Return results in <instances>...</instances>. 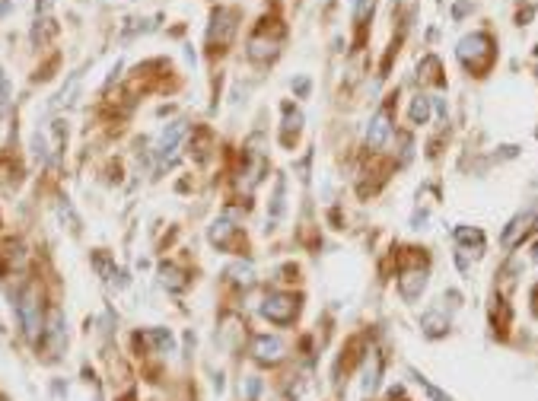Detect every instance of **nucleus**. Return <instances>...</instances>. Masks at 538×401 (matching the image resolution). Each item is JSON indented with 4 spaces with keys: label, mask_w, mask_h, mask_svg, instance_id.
Masks as SVG:
<instances>
[{
    "label": "nucleus",
    "mask_w": 538,
    "mask_h": 401,
    "mask_svg": "<svg viewBox=\"0 0 538 401\" xmlns=\"http://www.w3.org/2000/svg\"><path fill=\"white\" fill-rule=\"evenodd\" d=\"M207 239H210L217 249H227V245H233V239H236V226L229 220H214V226L207 229Z\"/></svg>",
    "instance_id": "nucleus-12"
},
{
    "label": "nucleus",
    "mask_w": 538,
    "mask_h": 401,
    "mask_svg": "<svg viewBox=\"0 0 538 401\" xmlns=\"http://www.w3.org/2000/svg\"><path fill=\"white\" fill-rule=\"evenodd\" d=\"M300 312V299L290 297V293H268L262 303V315L268 318L271 325H290Z\"/></svg>",
    "instance_id": "nucleus-2"
},
{
    "label": "nucleus",
    "mask_w": 538,
    "mask_h": 401,
    "mask_svg": "<svg viewBox=\"0 0 538 401\" xmlns=\"http://www.w3.org/2000/svg\"><path fill=\"white\" fill-rule=\"evenodd\" d=\"M465 13H469V0H459V4H455V13H452V16H455V20H462Z\"/></svg>",
    "instance_id": "nucleus-25"
},
{
    "label": "nucleus",
    "mask_w": 538,
    "mask_h": 401,
    "mask_svg": "<svg viewBox=\"0 0 538 401\" xmlns=\"http://www.w3.org/2000/svg\"><path fill=\"white\" fill-rule=\"evenodd\" d=\"M427 280H430L427 268H408L405 274L398 277V293H401V299H408V303L421 299L424 290H427Z\"/></svg>",
    "instance_id": "nucleus-6"
},
{
    "label": "nucleus",
    "mask_w": 538,
    "mask_h": 401,
    "mask_svg": "<svg viewBox=\"0 0 538 401\" xmlns=\"http://www.w3.org/2000/svg\"><path fill=\"white\" fill-rule=\"evenodd\" d=\"M421 325H424V334H427V338H443V334L449 332V318L443 315V312L430 309L427 315L421 318Z\"/></svg>",
    "instance_id": "nucleus-15"
},
{
    "label": "nucleus",
    "mask_w": 538,
    "mask_h": 401,
    "mask_svg": "<svg viewBox=\"0 0 538 401\" xmlns=\"http://www.w3.org/2000/svg\"><path fill=\"white\" fill-rule=\"evenodd\" d=\"M182 137H185V121H173V125H166L163 131H159V137H156V163H159V169H166L169 163H173Z\"/></svg>",
    "instance_id": "nucleus-4"
},
{
    "label": "nucleus",
    "mask_w": 538,
    "mask_h": 401,
    "mask_svg": "<svg viewBox=\"0 0 538 401\" xmlns=\"http://www.w3.org/2000/svg\"><path fill=\"white\" fill-rule=\"evenodd\" d=\"M455 55H459V61H462L471 74L484 76L490 70V64H494L497 48H494V39H490L487 32H471V35H465L462 42H459Z\"/></svg>",
    "instance_id": "nucleus-1"
},
{
    "label": "nucleus",
    "mask_w": 538,
    "mask_h": 401,
    "mask_svg": "<svg viewBox=\"0 0 538 401\" xmlns=\"http://www.w3.org/2000/svg\"><path fill=\"white\" fill-rule=\"evenodd\" d=\"M159 284H163L169 293H182L188 287V277L182 274L175 264H163V268H159Z\"/></svg>",
    "instance_id": "nucleus-13"
},
{
    "label": "nucleus",
    "mask_w": 538,
    "mask_h": 401,
    "mask_svg": "<svg viewBox=\"0 0 538 401\" xmlns=\"http://www.w3.org/2000/svg\"><path fill=\"white\" fill-rule=\"evenodd\" d=\"M233 32H236V13L233 10H214V22H210V29H207V45H210V51L217 48H227L229 42H233Z\"/></svg>",
    "instance_id": "nucleus-3"
},
{
    "label": "nucleus",
    "mask_w": 538,
    "mask_h": 401,
    "mask_svg": "<svg viewBox=\"0 0 538 401\" xmlns=\"http://www.w3.org/2000/svg\"><path fill=\"white\" fill-rule=\"evenodd\" d=\"M16 312H20V322H22V332L26 338H39V328H41V312H39V293L35 290H26L16 303Z\"/></svg>",
    "instance_id": "nucleus-5"
},
{
    "label": "nucleus",
    "mask_w": 538,
    "mask_h": 401,
    "mask_svg": "<svg viewBox=\"0 0 538 401\" xmlns=\"http://www.w3.org/2000/svg\"><path fill=\"white\" fill-rule=\"evenodd\" d=\"M229 277H233L239 287H252L255 284V268L248 261H236V264H229V271H227Z\"/></svg>",
    "instance_id": "nucleus-18"
},
{
    "label": "nucleus",
    "mask_w": 538,
    "mask_h": 401,
    "mask_svg": "<svg viewBox=\"0 0 538 401\" xmlns=\"http://www.w3.org/2000/svg\"><path fill=\"white\" fill-rule=\"evenodd\" d=\"M376 386H379V363H372V367H366V373H363V392L370 395Z\"/></svg>",
    "instance_id": "nucleus-22"
},
{
    "label": "nucleus",
    "mask_w": 538,
    "mask_h": 401,
    "mask_svg": "<svg viewBox=\"0 0 538 401\" xmlns=\"http://www.w3.org/2000/svg\"><path fill=\"white\" fill-rule=\"evenodd\" d=\"M414 379H417V386H421L424 392H427V395H430V398H433V401H452V398H449L446 392H440V388H436V386H433V382H430V379H424L421 373H414Z\"/></svg>",
    "instance_id": "nucleus-21"
},
{
    "label": "nucleus",
    "mask_w": 538,
    "mask_h": 401,
    "mask_svg": "<svg viewBox=\"0 0 538 401\" xmlns=\"http://www.w3.org/2000/svg\"><path fill=\"white\" fill-rule=\"evenodd\" d=\"M293 90H297L300 96H306V93H309V80H306V76L303 80H293Z\"/></svg>",
    "instance_id": "nucleus-24"
},
{
    "label": "nucleus",
    "mask_w": 538,
    "mask_h": 401,
    "mask_svg": "<svg viewBox=\"0 0 538 401\" xmlns=\"http://www.w3.org/2000/svg\"><path fill=\"white\" fill-rule=\"evenodd\" d=\"M7 102H10V83H7V76H4V70H0V111L7 109Z\"/></svg>",
    "instance_id": "nucleus-23"
},
{
    "label": "nucleus",
    "mask_w": 538,
    "mask_h": 401,
    "mask_svg": "<svg viewBox=\"0 0 538 401\" xmlns=\"http://www.w3.org/2000/svg\"><path fill=\"white\" fill-rule=\"evenodd\" d=\"M277 55V39H264V32L258 29L252 39H248V57L255 64H264Z\"/></svg>",
    "instance_id": "nucleus-10"
},
{
    "label": "nucleus",
    "mask_w": 538,
    "mask_h": 401,
    "mask_svg": "<svg viewBox=\"0 0 538 401\" xmlns=\"http://www.w3.org/2000/svg\"><path fill=\"white\" fill-rule=\"evenodd\" d=\"M283 191H287V179H277L274 185V200H271V210H268V223H277L283 217Z\"/></svg>",
    "instance_id": "nucleus-19"
},
{
    "label": "nucleus",
    "mask_w": 538,
    "mask_h": 401,
    "mask_svg": "<svg viewBox=\"0 0 538 401\" xmlns=\"http://www.w3.org/2000/svg\"><path fill=\"white\" fill-rule=\"evenodd\" d=\"M252 353L258 363H281L283 360V341L277 334H258L252 341Z\"/></svg>",
    "instance_id": "nucleus-9"
},
{
    "label": "nucleus",
    "mask_w": 538,
    "mask_h": 401,
    "mask_svg": "<svg viewBox=\"0 0 538 401\" xmlns=\"http://www.w3.org/2000/svg\"><path fill=\"white\" fill-rule=\"evenodd\" d=\"M258 388H262V386H258V379H252V382H248V398H255V395H258Z\"/></svg>",
    "instance_id": "nucleus-26"
},
{
    "label": "nucleus",
    "mask_w": 538,
    "mask_h": 401,
    "mask_svg": "<svg viewBox=\"0 0 538 401\" xmlns=\"http://www.w3.org/2000/svg\"><path fill=\"white\" fill-rule=\"evenodd\" d=\"M535 210H523V214H516L510 220V226L504 229V236H500V245H504V249H516L519 245V239H523L525 233H529L532 229V223H535Z\"/></svg>",
    "instance_id": "nucleus-8"
},
{
    "label": "nucleus",
    "mask_w": 538,
    "mask_h": 401,
    "mask_svg": "<svg viewBox=\"0 0 538 401\" xmlns=\"http://www.w3.org/2000/svg\"><path fill=\"white\" fill-rule=\"evenodd\" d=\"M45 341H48L51 347H58L61 351L64 347V322H61V312H51V318H48V328H45Z\"/></svg>",
    "instance_id": "nucleus-16"
},
{
    "label": "nucleus",
    "mask_w": 538,
    "mask_h": 401,
    "mask_svg": "<svg viewBox=\"0 0 538 401\" xmlns=\"http://www.w3.org/2000/svg\"><path fill=\"white\" fill-rule=\"evenodd\" d=\"M389 137H392V115H389V105H386V109H379L372 115L370 128H366V147L370 150H382Z\"/></svg>",
    "instance_id": "nucleus-7"
},
{
    "label": "nucleus",
    "mask_w": 538,
    "mask_h": 401,
    "mask_svg": "<svg viewBox=\"0 0 538 401\" xmlns=\"http://www.w3.org/2000/svg\"><path fill=\"white\" fill-rule=\"evenodd\" d=\"M300 128H303V115H300V109L297 105H283V134H281V140L283 144H293V131L300 134Z\"/></svg>",
    "instance_id": "nucleus-14"
},
{
    "label": "nucleus",
    "mask_w": 538,
    "mask_h": 401,
    "mask_svg": "<svg viewBox=\"0 0 538 401\" xmlns=\"http://www.w3.org/2000/svg\"><path fill=\"white\" fill-rule=\"evenodd\" d=\"M93 264H96V271L99 274H102V280L109 287H115V290H121V287H128V274H124V271H118L115 264L109 261V258L102 255V252H99V255H93Z\"/></svg>",
    "instance_id": "nucleus-11"
},
{
    "label": "nucleus",
    "mask_w": 538,
    "mask_h": 401,
    "mask_svg": "<svg viewBox=\"0 0 538 401\" xmlns=\"http://www.w3.org/2000/svg\"><path fill=\"white\" fill-rule=\"evenodd\" d=\"M121 401H134V395H124V398Z\"/></svg>",
    "instance_id": "nucleus-27"
},
{
    "label": "nucleus",
    "mask_w": 538,
    "mask_h": 401,
    "mask_svg": "<svg viewBox=\"0 0 538 401\" xmlns=\"http://www.w3.org/2000/svg\"><path fill=\"white\" fill-rule=\"evenodd\" d=\"M147 338H150V341H153V344H156V347H159V351H166V353L173 351V334L166 332V328H153V332H150V334H147Z\"/></svg>",
    "instance_id": "nucleus-20"
},
{
    "label": "nucleus",
    "mask_w": 538,
    "mask_h": 401,
    "mask_svg": "<svg viewBox=\"0 0 538 401\" xmlns=\"http://www.w3.org/2000/svg\"><path fill=\"white\" fill-rule=\"evenodd\" d=\"M408 118H411V125H427L430 121V99L427 96H414L411 109H408Z\"/></svg>",
    "instance_id": "nucleus-17"
}]
</instances>
